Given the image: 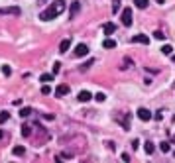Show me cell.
Wrapping results in <instances>:
<instances>
[{"label":"cell","instance_id":"obj_31","mask_svg":"<svg viewBox=\"0 0 175 163\" xmlns=\"http://www.w3.org/2000/svg\"><path fill=\"white\" fill-rule=\"evenodd\" d=\"M138 145H140V142H138V139H132V147H136V150H138Z\"/></svg>","mask_w":175,"mask_h":163},{"label":"cell","instance_id":"obj_22","mask_svg":"<svg viewBox=\"0 0 175 163\" xmlns=\"http://www.w3.org/2000/svg\"><path fill=\"white\" fill-rule=\"evenodd\" d=\"M2 73H4L6 77H10V75H12V69H10V65H2Z\"/></svg>","mask_w":175,"mask_h":163},{"label":"cell","instance_id":"obj_1","mask_svg":"<svg viewBox=\"0 0 175 163\" xmlns=\"http://www.w3.org/2000/svg\"><path fill=\"white\" fill-rule=\"evenodd\" d=\"M65 0H53L51 4H49V8H45L41 14H40V20L41 22H49V20H55L59 14L65 10Z\"/></svg>","mask_w":175,"mask_h":163},{"label":"cell","instance_id":"obj_11","mask_svg":"<svg viewBox=\"0 0 175 163\" xmlns=\"http://www.w3.org/2000/svg\"><path fill=\"white\" fill-rule=\"evenodd\" d=\"M103 29H104V34H106V35H112V34L116 32V26L108 22V24H104V26H103Z\"/></svg>","mask_w":175,"mask_h":163},{"label":"cell","instance_id":"obj_12","mask_svg":"<svg viewBox=\"0 0 175 163\" xmlns=\"http://www.w3.org/2000/svg\"><path fill=\"white\" fill-rule=\"evenodd\" d=\"M71 47V39L67 38V39H63L61 43H59V51H61V53H65V51H67Z\"/></svg>","mask_w":175,"mask_h":163},{"label":"cell","instance_id":"obj_32","mask_svg":"<svg viewBox=\"0 0 175 163\" xmlns=\"http://www.w3.org/2000/svg\"><path fill=\"white\" fill-rule=\"evenodd\" d=\"M45 2H47V0H38V4H40V6H43Z\"/></svg>","mask_w":175,"mask_h":163},{"label":"cell","instance_id":"obj_16","mask_svg":"<svg viewBox=\"0 0 175 163\" xmlns=\"http://www.w3.org/2000/svg\"><path fill=\"white\" fill-rule=\"evenodd\" d=\"M30 134H32V128H30L28 124H24V126H22V136H24V138H30Z\"/></svg>","mask_w":175,"mask_h":163},{"label":"cell","instance_id":"obj_21","mask_svg":"<svg viewBox=\"0 0 175 163\" xmlns=\"http://www.w3.org/2000/svg\"><path fill=\"white\" fill-rule=\"evenodd\" d=\"M159 147H162V151H163V153H167V151L171 150V145H169V142H162V144H159Z\"/></svg>","mask_w":175,"mask_h":163},{"label":"cell","instance_id":"obj_14","mask_svg":"<svg viewBox=\"0 0 175 163\" xmlns=\"http://www.w3.org/2000/svg\"><path fill=\"white\" fill-rule=\"evenodd\" d=\"M144 150H146V153H150V155H151V153L156 151V145L151 144V142H146V144H144Z\"/></svg>","mask_w":175,"mask_h":163},{"label":"cell","instance_id":"obj_27","mask_svg":"<svg viewBox=\"0 0 175 163\" xmlns=\"http://www.w3.org/2000/svg\"><path fill=\"white\" fill-rule=\"evenodd\" d=\"M93 63H94V61H93V59H89V61H87V63L83 65V67H81V71H87V69H89V67H91V65H93Z\"/></svg>","mask_w":175,"mask_h":163},{"label":"cell","instance_id":"obj_33","mask_svg":"<svg viewBox=\"0 0 175 163\" xmlns=\"http://www.w3.org/2000/svg\"><path fill=\"white\" fill-rule=\"evenodd\" d=\"M156 2H157V4H163V2H165V0H156Z\"/></svg>","mask_w":175,"mask_h":163},{"label":"cell","instance_id":"obj_26","mask_svg":"<svg viewBox=\"0 0 175 163\" xmlns=\"http://www.w3.org/2000/svg\"><path fill=\"white\" fill-rule=\"evenodd\" d=\"M171 51H173V47H171V45H163V47H162V53H165V55H169Z\"/></svg>","mask_w":175,"mask_h":163},{"label":"cell","instance_id":"obj_2","mask_svg":"<svg viewBox=\"0 0 175 163\" xmlns=\"http://www.w3.org/2000/svg\"><path fill=\"white\" fill-rule=\"evenodd\" d=\"M122 24L126 26V28L132 26V10H130V8H124L122 10Z\"/></svg>","mask_w":175,"mask_h":163},{"label":"cell","instance_id":"obj_23","mask_svg":"<svg viewBox=\"0 0 175 163\" xmlns=\"http://www.w3.org/2000/svg\"><path fill=\"white\" fill-rule=\"evenodd\" d=\"M41 94H51V87H49V85H43V87H41Z\"/></svg>","mask_w":175,"mask_h":163},{"label":"cell","instance_id":"obj_30","mask_svg":"<svg viewBox=\"0 0 175 163\" xmlns=\"http://www.w3.org/2000/svg\"><path fill=\"white\" fill-rule=\"evenodd\" d=\"M106 147H108V150H112V151H114V142H106Z\"/></svg>","mask_w":175,"mask_h":163},{"label":"cell","instance_id":"obj_35","mask_svg":"<svg viewBox=\"0 0 175 163\" xmlns=\"http://www.w3.org/2000/svg\"><path fill=\"white\" fill-rule=\"evenodd\" d=\"M173 144H175V136H173Z\"/></svg>","mask_w":175,"mask_h":163},{"label":"cell","instance_id":"obj_15","mask_svg":"<svg viewBox=\"0 0 175 163\" xmlns=\"http://www.w3.org/2000/svg\"><path fill=\"white\" fill-rule=\"evenodd\" d=\"M134 4L138 6V8H148V4H150V0H134Z\"/></svg>","mask_w":175,"mask_h":163},{"label":"cell","instance_id":"obj_18","mask_svg":"<svg viewBox=\"0 0 175 163\" xmlns=\"http://www.w3.org/2000/svg\"><path fill=\"white\" fill-rule=\"evenodd\" d=\"M12 153H14V155H24V153H26V150H24L22 145H16V147L12 150Z\"/></svg>","mask_w":175,"mask_h":163},{"label":"cell","instance_id":"obj_20","mask_svg":"<svg viewBox=\"0 0 175 163\" xmlns=\"http://www.w3.org/2000/svg\"><path fill=\"white\" fill-rule=\"evenodd\" d=\"M94 100H97V102H104L106 100V94L104 92H97V94H94Z\"/></svg>","mask_w":175,"mask_h":163},{"label":"cell","instance_id":"obj_4","mask_svg":"<svg viewBox=\"0 0 175 163\" xmlns=\"http://www.w3.org/2000/svg\"><path fill=\"white\" fill-rule=\"evenodd\" d=\"M79 10H81V2L75 0V2L71 4V8H69V20H75V16L79 14Z\"/></svg>","mask_w":175,"mask_h":163},{"label":"cell","instance_id":"obj_29","mask_svg":"<svg viewBox=\"0 0 175 163\" xmlns=\"http://www.w3.org/2000/svg\"><path fill=\"white\" fill-rule=\"evenodd\" d=\"M154 38H156V39H165L162 32H156V34H154Z\"/></svg>","mask_w":175,"mask_h":163},{"label":"cell","instance_id":"obj_13","mask_svg":"<svg viewBox=\"0 0 175 163\" xmlns=\"http://www.w3.org/2000/svg\"><path fill=\"white\" fill-rule=\"evenodd\" d=\"M103 47H104V49H114V47H116V41L110 39V38H106V39L103 41Z\"/></svg>","mask_w":175,"mask_h":163},{"label":"cell","instance_id":"obj_25","mask_svg":"<svg viewBox=\"0 0 175 163\" xmlns=\"http://www.w3.org/2000/svg\"><path fill=\"white\" fill-rule=\"evenodd\" d=\"M112 12H120V0H114V4H112Z\"/></svg>","mask_w":175,"mask_h":163},{"label":"cell","instance_id":"obj_5","mask_svg":"<svg viewBox=\"0 0 175 163\" xmlns=\"http://www.w3.org/2000/svg\"><path fill=\"white\" fill-rule=\"evenodd\" d=\"M87 53H89V47L85 45V43H79V45L75 47V57H87Z\"/></svg>","mask_w":175,"mask_h":163},{"label":"cell","instance_id":"obj_3","mask_svg":"<svg viewBox=\"0 0 175 163\" xmlns=\"http://www.w3.org/2000/svg\"><path fill=\"white\" fill-rule=\"evenodd\" d=\"M20 6H6V8H0V16L4 14H14V16H20Z\"/></svg>","mask_w":175,"mask_h":163},{"label":"cell","instance_id":"obj_17","mask_svg":"<svg viewBox=\"0 0 175 163\" xmlns=\"http://www.w3.org/2000/svg\"><path fill=\"white\" fill-rule=\"evenodd\" d=\"M30 114H32V108H30V106H24V108L20 110V116H22V118H28Z\"/></svg>","mask_w":175,"mask_h":163},{"label":"cell","instance_id":"obj_9","mask_svg":"<svg viewBox=\"0 0 175 163\" xmlns=\"http://www.w3.org/2000/svg\"><path fill=\"white\" fill-rule=\"evenodd\" d=\"M91 98H93V94H91L89 91H81V92L77 94V100H79V102H89Z\"/></svg>","mask_w":175,"mask_h":163},{"label":"cell","instance_id":"obj_8","mask_svg":"<svg viewBox=\"0 0 175 163\" xmlns=\"http://www.w3.org/2000/svg\"><path fill=\"white\" fill-rule=\"evenodd\" d=\"M132 41H134V43H144V45H148L150 38H148V35H144V34H138V35H134V38H132Z\"/></svg>","mask_w":175,"mask_h":163},{"label":"cell","instance_id":"obj_24","mask_svg":"<svg viewBox=\"0 0 175 163\" xmlns=\"http://www.w3.org/2000/svg\"><path fill=\"white\" fill-rule=\"evenodd\" d=\"M8 118H10V114H8V112H0V124H4L6 120H8Z\"/></svg>","mask_w":175,"mask_h":163},{"label":"cell","instance_id":"obj_34","mask_svg":"<svg viewBox=\"0 0 175 163\" xmlns=\"http://www.w3.org/2000/svg\"><path fill=\"white\" fill-rule=\"evenodd\" d=\"M2 138H4V132H2V130H0V139H2Z\"/></svg>","mask_w":175,"mask_h":163},{"label":"cell","instance_id":"obj_19","mask_svg":"<svg viewBox=\"0 0 175 163\" xmlns=\"http://www.w3.org/2000/svg\"><path fill=\"white\" fill-rule=\"evenodd\" d=\"M51 79H53V75H49V73H43V75L40 77V81H41V83H49Z\"/></svg>","mask_w":175,"mask_h":163},{"label":"cell","instance_id":"obj_7","mask_svg":"<svg viewBox=\"0 0 175 163\" xmlns=\"http://www.w3.org/2000/svg\"><path fill=\"white\" fill-rule=\"evenodd\" d=\"M114 120H116V122H120L124 130H128V128H130V114H128V118H122V114H118V116H114Z\"/></svg>","mask_w":175,"mask_h":163},{"label":"cell","instance_id":"obj_10","mask_svg":"<svg viewBox=\"0 0 175 163\" xmlns=\"http://www.w3.org/2000/svg\"><path fill=\"white\" fill-rule=\"evenodd\" d=\"M55 94L59 96V98H61V96H65V94H69V85H59V87L55 88Z\"/></svg>","mask_w":175,"mask_h":163},{"label":"cell","instance_id":"obj_28","mask_svg":"<svg viewBox=\"0 0 175 163\" xmlns=\"http://www.w3.org/2000/svg\"><path fill=\"white\" fill-rule=\"evenodd\" d=\"M59 71H61V63H55V65H53V75H57Z\"/></svg>","mask_w":175,"mask_h":163},{"label":"cell","instance_id":"obj_6","mask_svg":"<svg viewBox=\"0 0 175 163\" xmlns=\"http://www.w3.org/2000/svg\"><path fill=\"white\" fill-rule=\"evenodd\" d=\"M138 118L142 122H148V120H151V112L148 108H138Z\"/></svg>","mask_w":175,"mask_h":163}]
</instances>
